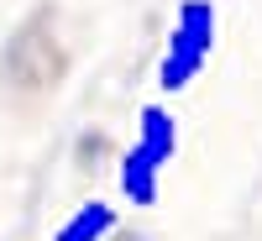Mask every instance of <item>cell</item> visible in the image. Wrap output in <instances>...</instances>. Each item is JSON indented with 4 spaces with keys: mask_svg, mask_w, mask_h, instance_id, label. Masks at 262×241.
Returning a JSON list of instances; mask_svg holds the SVG:
<instances>
[{
    "mask_svg": "<svg viewBox=\"0 0 262 241\" xmlns=\"http://www.w3.org/2000/svg\"><path fill=\"white\" fill-rule=\"evenodd\" d=\"M210 48H215V6L210 0H184L179 16H173L163 63H158V84L168 95H179L184 84H194V74L205 69Z\"/></svg>",
    "mask_w": 262,
    "mask_h": 241,
    "instance_id": "cell-1",
    "label": "cell"
},
{
    "mask_svg": "<svg viewBox=\"0 0 262 241\" xmlns=\"http://www.w3.org/2000/svg\"><path fill=\"white\" fill-rule=\"evenodd\" d=\"M158 189H163V163H152V152H142L131 142L121 152V194L147 210V205H158Z\"/></svg>",
    "mask_w": 262,
    "mask_h": 241,
    "instance_id": "cell-2",
    "label": "cell"
},
{
    "mask_svg": "<svg viewBox=\"0 0 262 241\" xmlns=\"http://www.w3.org/2000/svg\"><path fill=\"white\" fill-rule=\"evenodd\" d=\"M111 241H147V236H137V231H116Z\"/></svg>",
    "mask_w": 262,
    "mask_h": 241,
    "instance_id": "cell-5",
    "label": "cell"
},
{
    "mask_svg": "<svg viewBox=\"0 0 262 241\" xmlns=\"http://www.w3.org/2000/svg\"><path fill=\"white\" fill-rule=\"evenodd\" d=\"M137 147L152 152V163H173V152H179V121H173L168 105H142L137 111Z\"/></svg>",
    "mask_w": 262,
    "mask_h": 241,
    "instance_id": "cell-3",
    "label": "cell"
},
{
    "mask_svg": "<svg viewBox=\"0 0 262 241\" xmlns=\"http://www.w3.org/2000/svg\"><path fill=\"white\" fill-rule=\"evenodd\" d=\"M121 226H116V210L105 205V200H90V205H79L69 221L58 226L53 241H111Z\"/></svg>",
    "mask_w": 262,
    "mask_h": 241,
    "instance_id": "cell-4",
    "label": "cell"
}]
</instances>
